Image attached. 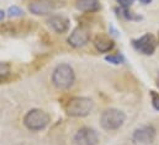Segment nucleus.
<instances>
[{
	"instance_id": "17",
	"label": "nucleus",
	"mask_w": 159,
	"mask_h": 145,
	"mask_svg": "<svg viewBox=\"0 0 159 145\" xmlns=\"http://www.w3.org/2000/svg\"><path fill=\"white\" fill-rule=\"evenodd\" d=\"M117 1H119L120 6H121L123 10H128L129 6L133 4L134 0H117Z\"/></svg>"
},
{
	"instance_id": "4",
	"label": "nucleus",
	"mask_w": 159,
	"mask_h": 145,
	"mask_svg": "<svg viewBox=\"0 0 159 145\" xmlns=\"http://www.w3.org/2000/svg\"><path fill=\"white\" fill-rule=\"evenodd\" d=\"M126 121V114L116 108L105 109L100 117V124L106 130H116L123 125Z\"/></svg>"
},
{
	"instance_id": "9",
	"label": "nucleus",
	"mask_w": 159,
	"mask_h": 145,
	"mask_svg": "<svg viewBox=\"0 0 159 145\" xmlns=\"http://www.w3.org/2000/svg\"><path fill=\"white\" fill-rule=\"evenodd\" d=\"M56 2L53 0H35L30 2L29 10L35 15H47L56 9Z\"/></svg>"
},
{
	"instance_id": "20",
	"label": "nucleus",
	"mask_w": 159,
	"mask_h": 145,
	"mask_svg": "<svg viewBox=\"0 0 159 145\" xmlns=\"http://www.w3.org/2000/svg\"><path fill=\"white\" fill-rule=\"evenodd\" d=\"M157 85H158V86H159V79H158V84H157Z\"/></svg>"
},
{
	"instance_id": "6",
	"label": "nucleus",
	"mask_w": 159,
	"mask_h": 145,
	"mask_svg": "<svg viewBox=\"0 0 159 145\" xmlns=\"http://www.w3.org/2000/svg\"><path fill=\"white\" fill-rule=\"evenodd\" d=\"M74 145H96L99 142L98 133L93 128H80L74 135Z\"/></svg>"
},
{
	"instance_id": "19",
	"label": "nucleus",
	"mask_w": 159,
	"mask_h": 145,
	"mask_svg": "<svg viewBox=\"0 0 159 145\" xmlns=\"http://www.w3.org/2000/svg\"><path fill=\"white\" fill-rule=\"evenodd\" d=\"M139 1H141L142 4H149V2L152 1V0H139Z\"/></svg>"
},
{
	"instance_id": "5",
	"label": "nucleus",
	"mask_w": 159,
	"mask_h": 145,
	"mask_svg": "<svg viewBox=\"0 0 159 145\" xmlns=\"http://www.w3.org/2000/svg\"><path fill=\"white\" fill-rule=\"evenodd\" d=\"M133 47L142 54L144 55H151L154 53L156 47H157V39L156 37L151 33H147L142 36L138 39L133 41Z\"/></svg>"
},
{
	"instance_id": "13",
	"label": "nucleus",
	"mask_w": 159,
	"mask_h": 145,
	"mask_svg": "<svg viewBox=\"0 0 159 145\" xmlns=\"http://www.w3.org/2000/svg\"><path fill=\"white\" fill-rule=\"evenodd\" d=\"M11 75V68L7 63L0 62V84L6 81Z\"/></svg>"
},
{
	"instance_id": "15",
	"label": "nucleus",
	"mask_w": 159,
	"mask_h": 145,
	"mask_svg": "<svg viewBox=\"0 0 159 145\" xmlns=\"http://www.w3.org/2000/svg\"><path fill=\"white\" fill-rule=\"evenodd\" d=\"M105 59H106V62H110V63H112V64H121V63H123V62H125V59H123V57H122L121 54L107 55Z\"/></svg>"
},
{
	"instance_id": "16",
	"label": "nucleus",
	"mask_w": 159,
	"mask_h": 145,
	"mask_svg": "<svg viewBox=\"0 0 159 145\" xmlns=\"http://www.w3.org/2000/svg\"><path fill=\"white\" fill-rule=\"evenodd\" d=\"M151 96H152V103H153V107L159 111V95L157 94V92L152 91V92H151Z\"/></svg>"
},
{
	"instance_id": "11",
	"label": "nucleus",
	"mask_w": 159,
	"mask_h": 145,
	"mask_svg": "<svg viewBox=\"0 0 159 145\" xmlns=\"http://www.w3.org/2000/svg\"><path fill=\"white\" fill-rule=\"evenodd\" d=\"M94 44H95L96 49H98L99 52H101V53H107V52H110V51L114 48V46H115L114 41L110 39L109 37L105 36V35H98L96 38L94 39Z\"/></svg>"
},
{
	"instance_id": "10",
	"label": "nucleus",
	"mask_w": 159,
	"mask_h": 145,
	"mask_svg": "<svg viewBox=\"0 0 159 145\" xmlns=\"http://www.w3.org/2000/svg\"><path fill=\"white\" fill-rule=\"evenodd\" d=\"M48 26L57 33H66L69 30V20L63 15H52L47 20Z\"/></svg>"
},
{
	"instance_id": "12",
	"label": "nucleus",
	"mask_w": 159,
	"mask_h": 145,
	"mask_svg": "<svg viewBox=\"0 0 159 145\" xmlns=\"http://www.w3.org/2000/svg\"><path fill=\"white\" fill-rule=\"evenodd\" d=\"M75 6L81 12H96L100 9L99 0H77Z\"/></svg>"
},
{
	"instance_id": "8",
	"label": "nucleus",
	"mask_w": 159,
	"mask_h": 145,
	"mask_svg": "<svg viewBox=\"0 0 159 145\" xmlns=\"http://www.w3.org/2000/svg\"><path fill=\"white\" fill-rule=\"evenodd\" d=\"M90 39V35H89V31L85 29V27H77L68 38V43L74 47V48H80V47H84Z\"/></svg>"
},
{
	"instance_id": "3",
	"label": "nucleus",
	"mask_w": 159,
	"mask_h": 145,
	"mask_svg": "<svg viewBox=\"0 0 159 145\" xmlns=\"http://www.w3.org/2000/svg\"><path fill=\"white\" fill-rule=\"evenodd\" d=\"M51 118L49 114L42 109L35 108L31 109L26 113V116L24 117V124L27 129L37 132V130H42L44 129L48 123H49Z\"/></svg>"
},
{
	"instance_id": "7",
	"label": "nucleus",
	"mask_w": 159,
	"mask_h": 145,
	"mask_svg": "<svg viewBox=\"0 0 159 145\" xmlns=\"http://www.w3.org/2000/svg\"><path fill=\"white\" fill-rule=\"evenodd\" d=\"M156 139V129L152 125H144L136 129L132 134V140L137 144H149Z\"/></svg>"
},
{
	"instance_id": "2",
	"label": "nucleus",
	"mask_w": 159,
	"mask_h": 145,
	"mask_svg": "<svg viewBox=\"0 0 159 145\" xmlns=\"http://www.w3.org/2000/svg\"><path fill=\"white\" fill-rule=\"evenodd\" d=\"M75 80V74L69 64H59L52 74V82L59 90L69 89Z\"/></svg>"
},
{
	"instance_id": "14",
	"label": "nucleus",
	"mask_w": 159,
	"mask_h": 145,
	"mask_svg": "<svg viewBox=\"0 0 159 145\" xmlns=\"http://www.w3.org/2000/svg\"><path fill=\"white\" fill-rule=\"evenodd\" d=\"M7 15L10 17H19V16H22L24 15V11L20 7H17V6H11L7 10Z\"/></svg>"
},
{
	"instance_id": "1",
	"label": "nucleus",
	"mask_w": 159,
	"mask_h": 145,
	"mask_svg": "<svg viewBox=\"0 0 159 145\" xmlns=\"http://www.w3.org/2000/svg\"><path fill=\"white\" fill-rule=\"evenodd\" d=\"M64 109L70 117H85L94 109V102L91 99L75 96L67 101Z\"/></svg>"
},
{
	"instance_id": "18",
	"label": "nucleus",
	"mask_w": 159,
	"mask_h": 145,
	"mask_svg": "<svg viewBox=\"0 0 159 145\" xmlns=\"http://www.w3.org/2000/svg\"><path fill=\"white\" fill-rule=\"evenodd\" d=\"M4 17H5V12H4L2 10H0V21H1Z\"/></svg>"
}]
</instances>
